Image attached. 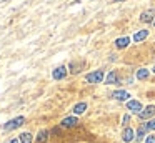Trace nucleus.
<instances>
[{
    "mask_svg": "<svg viewBox=\"0 0 155 143\" xmlns=\"http://www.w3.org/2000/svg\"><path fill=\"white\" fill-rule=\"evenodd\" d=\"M147 35H148V30H140L134 35V42H142L143 38H147Z\"/></svg>",
    "mask_w": 155,
    "mask_h": 143,
    "instance_id": "9b49d317",
    "label": "nucleus"
},
{
    "mask_svg": "<svg viewBox=\"0 0 155 143\" xmlns=\"http://www.w3.org/2000/svg\"><path fill=\"white\" fill-rule=\"evenodd\" d=\"M153 25H155V20H153Z\"/></svg>",
    "mask_w": 155,
    "mask_h": 143,
    "instance_id": "b1692460",
    "label": "nucleus"
},
{
    "mask_svg": "<svg viewBox=\"0 0 155 143\" xmlns=\"http://www.w3.org/2000/svg\"><path fill=\"white\" fill-rule=\"evenodd\" d=\"M114 96L115 100H120V102H124V100H128V92H125V90H117V92H114Z\"/></svg>",
    "mask_w": 155,
    "mask_h": 143,
    "instance_id": "1a4fd4ad",
    "label": "nucleus"
},
{
    "mask_svg": "<svg viewBox=\"0 0 155 143\" xmlns=\"http://www.w3.org/2000/svg\"><path fill=\"white\" fill-rule=\"evenodd\" d=\"M65 75H67V68H65V67H57V68L54 70V73H52V76H54L55 80H62Z\"/></svg>",
    "mask_w": 155,
    "mask_h": 143,
    "instance_id": "39448f33",
    "label": "nucleus"
},
{
    "mask_svg": "<svg viewBox=\"0 0 155 143\" xmlns=\"http://www.w3.org/2000/svg\"><path fill=\"white\" fill-rule=\"evenodd\" d=\"M10 143H20V140H12Z\"/></svg>",
    "mask_w": 155,
    "mask_h": 143,
    "instance_id": "412c9836",
    "label": "nucleus"
},
{
    "mask_svg": "<svg viewBox=\"0 0 155 143\" xmlns=\"http://www.w3.org/2000/svg\"><path fill=\"white\" fill-rule=\"evenodd\" d=\"M145 126H147V130H155V118L148 120V122L145 123Z\"/></svg>",
    "mask_w": 155,
    "mask_h": 143,
    "instance_id": "a211bd4d",
    "label": "nucleus"
},
{
    "mask_svg": "<svg viewBox=\"0 0 155 143\" xmlns=\"http://www.w3.org/2000/svg\"><path fill=\"white\" fill-rule=\"evenodd\" d=\"M128 120H130V116L125 115V116H124V120H122V122H124V126H127V125H128Z\"/></svg>",
    "mask_w": 155,
    "mask_h": 143,
    "instance_id": "aec40b11",
    "label": "nucleus"
},
{
    "mask_svg": "<svg viewBox=\"0 0 155 143\" xmlns=\"http://www.w3.org/2000/svg\"><path fill=\"white\" fill-rule=\"evenodd\" d=\"M153 15H155V12H153V10H147V12H143V13H142V17H140V20H142V22H143V23H148V22H153Z\"/></svg>",
    "mask_w": 155,
    "mask_h": 143,
    "instance_id": "0eeeda50",
    "label": "nucleus"
},
{
    "mask_svg": "<svg viewBox=\"0 0 155 143\" xmlns=\"http://www.w3.org/2000/svg\"><path fill=\"white\" fill-rule=\"evenodd\" d=\"M153 72H155V67H153Z\"/></svg>",
    "mask_w": 155,
    "mask_h": 143,
    "instance_id": "5701e85b",
    "label": "nucleus"
},
{
    "mask_svg": "<svg viewBox=\"0 0 155 143\" xmlns=\"http://www.w3.org/2000/svg\"><path fill=\"white\" fill-rule=\"evenodd\" d=\"M102 80H104V72H102V70H97V72H92L87 75L88 83H100Z\"/></svg>",
    "mask_w": 155,
    "mask_h": 143,
    "instance_id": "f03ea898",
    "label": "nucleus"
},
{
    "mask_svg": "<svg viewBox=\"0 0 155 143\" xmlns=\"http://www.w3.org/2000/svg\"><path fill=\"white\" fill-rule=\"evenodd\" d=\"M78 123V120L75 118V116H67V118L62 120V126H65V128H70V126H75Z\"/></svg>",
    "mask_w": 155,
    "mask_h": 143,
    "instance_id": "423d86ee",
    "label": "nucleus"
},
{
    "mask_svg": "<svg viewBox=\"0 0 155 143\" xmlns=\"http://www.w3.org/2000/svg\"><path fill=\"white\" fill-rule=\"evenodd\" d=\"M122 138H124V141H132V140L135 138V132L132 128H125L124 130V133H122Z\"/></svg>",
    "mask_w": 155,
    "mask_h": 143,
    "instance_id": "6e6552de",
    "label": "nucleus"
},
{
    "mask_svg": "<svg viewBox=\"0 0 155 143\" xmlns=\"http://www.w3.org/2000/svg\"><path fill=\"white\" fill-rule=\"evenodd\" d=\"M127 108L130 110V112H134V113H140L142 110V103L138 102V100H128L127 102Z\"/></svg>",
    "mask_w": 155,
    "mask_h": 143,
    "instance_id": "20e7f679",
    "label": "nucleus"
},
{
    "mask_svg": "<svg viewBox=\"0 0 155 143\" xmlns=\"http://www.w3.org/2000/svg\"><path fill=\"white\" fill-rule=\"evenodd\" d=\"M47 135H48L47 130H42V132H38V135H37V143H45V141H47Z\"/></svg>",
    "mask_w": 155,
    "mask_h": 143,
    "instance_id": "4468645a",
    "label": "nucleus"
},
{
    "mask_svg": "<svg viewBox=\"0 0 155 143\" xmlns=\"http://www.w3.org/2000/svg\"><path fill=\"white\" fill-rule=\"evenodd\" d=\"M148 73H150V72H148L147 68H140V70L137 72V78H138V80H145V78L148 76Z\"/></svg>",
    "mask_w": 155,
    "mask_h": 143,
    "instance_id": "2eb2a0df",
    "label": "nucleus"
},
{
    "mask_svg": "<svg viewBox=\"0 0 155 143\" xmlns=\"http://www.w3.org/2000/svg\"><path fill=\"white\" fill-rule=\"evenodd\" d=\"M115 2H122V0H115Z\"/></svg>",
    "mask_w": 155,
    "mask_h": 143,
    "instance_id": "4be33fe9",
    "label": "nucleus"
},
{
    "mask_svg": "<svg viewBox=\"0 0 155 143\" xmlns=\"http://www.w3.org/2000/svg\"><path fill=\"white\" fill-rule=\"evenodd\" d=\"M145 132H147V126H145V125H142L140 128H138V132H137V136H135V138H137V140H142V138L145 136Z\"/></svg>",
    "mask_w": 155,
    "mask_h": 143,
    "instance_id": "f3484780",
    "label": "nucleus"
},
{
    "mask_svg": "<svg viewBox=\"0 0 155 143\" xmlns=\"http://www.w3.org/2000/svg\"><path fill=\"white\" fill-rule=\"evenodd\" d=\"M18 140H20L22 143H32V135L30 133H22Z\"/></svg>",
    "mask_w": 155,
    "mask_h": 143,
    "instance_id": "dca6fc26",
    "label": "nucleus"
},
{
    "mask_svg": "<svg viewBox=\"0 0 155 143\" xmlns=\"http://www.w3.org/2000/svg\"><path fill=\"white\" fill-rule=\"evenodd\" d=\"M85 110H87V103H84V102H82V103H77V105L74 106V112L77 113V115H80V113H84Z\"/></svg>",
    "mask_w": 155,
    "mask_h": 143,
    "instance_id": "ddd939ff",
    "label": "nucleus"
},
{
    "mask_svg": "<svg viewBox=\"0 0 155 143\" xmlns=\"http://www.w3.org/2000/svg\"><path fill=\"white\" fill-rule=\"evenodd\" d=\"M107 83L108 85H115V83H118V78H117V72H110L107 75Z\"/></svg>",
    "mask_w": 155,
    "mask_h": 143,
    "instance_id": "f8f14e48",
    "label": "nucleus"
},
{
    "mask_svg": "<svg viewBox=\"0 0 155 143\" xmlns=\"http://www.w3.org/2000/svg\"><path fill=\"white\" fill-rule=\"evenodd\" d=\"M24 122H25L24 116H17V118L10 120V122H8L4 128L7 130V132H10V130H15V128H18V126H22V125H24Z\"/></svg>",
    "mask_w": 155,
    "mask_h": 143,
    "instance_id": "f257e3e1",
    "label": "nucleus"
},
{
    "mask_svg": "<svg viewBox=\"0 0 155 143\" xmlns=\"http://www.w3.org/2000/svg\"><path fill=\"white\" fill-rule=\"evenodd\" d=\"M153 115H155V106L153 105H148L147 108H143L140 113H138V116H140L142 120H150Z\"/></svg>",
    "mask_w": 155,
    "mask_h": 143,
    "instance_id": "7ed1b4c3",
    "label": "nucleus"
},
{
    "mask_svg": "<svg viewBox=\"0 0 155 143\" xmlns=\"http://www.w3.org/2000/svg\"><path fill=\"white\" fill-rule=\"evenodd\" d=\"M145 143H155V136H153V135L147 136V140H145Z\"/></svg>",
    "mask_w": 155,
    "mask_h": 143,
    "instance_id": "6ab92c4d",
    "label": "nucleus"
},
{
    "mask_svg": "<svg viewBox=\"0 0 155 143\" xmlns=\"http://www.w3.org/2000/svg\"><path fill=\"white\" fill-rule=\"evenodd\" d=\"M128 43H130V38H128V37H122V38H117V40H115V45H117V48H125Z\"/></svg>",
    "mask_w": 155,
    "mask_h": 143,
    "instance_id": "9d476101",
    "label": "nucleus"
}]
</instances>
